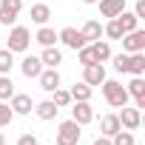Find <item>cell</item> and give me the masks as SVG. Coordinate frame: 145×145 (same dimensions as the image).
Returning a JSON list of instances; mask_svg holds the SVG:
<instances>
[{"mask_svg":"<svg viewBox=\"0 0 145 145\" xmlns=\"http://www.w3.org/2000/svg\"><path fill=\"white\" fill-rule=\"evenodd\" d=\"M103 97H105V103H108L111 108L128 105V91H125V86L117 83V80H103Z\"/></svg>","mask_w":145,"mask_h":145,"instance_id":"6da1fadb","label":"cell"},{"mask_svg":"<svg viewBox=\"0 0 145 145\" xmlns=\"http://www.w3.org/2000/svg\"><path fill=\"white\" fill-rule=\"evenodd\" d=\"M29 46H31V31H29L26 26H14V29L9 31V46H6V48L14 54V51H26Z\"/></svg>","mask_w":145,"mask_h":145,"instance_id":"7a4b0ae2","label":"cell"},{"mask_svg":"<svg viewBox=\"0 0 145 145\" xmlns=\"http://www.w3.org/2000/svg\"><path fill=\"white\" fill-rule=\"evenodd\" d=\"M80 125L74 122V120H65V122H60V128H57V145H77L80 142Z\"/></svg>","mask_w":145,"mask_h":145,"instance_id":"3957f363","label":"cell"},{"mask_svg":"<svg viewBox=\"0 0 145 145\" xmlns=\"http://www.w3.org/2000/svg\"><path fill=\"white\" fill-rule=\"evenodd\" d=\"M23 0H0V26H14Z\"/></svg>","mask_w":145,"mask_h":145,"instance_id":"277c9868","label":"cell"},{"mask_svg":"<svg viewBox=\"0 0 145 145\" xmlns=\"http://www.w3.org/2000/svg\"><path fill=\"white\" fill-rule=\"evenodd\" d=\"M120 40H122V48H125V54H134V51H145V31H142V29H134V31L122 34Z\"/></svg>","mask_w":145,"mask_h":145,"instance_id":"5b68a950","label":"cell"},{"mask_svg":"<svg viewBox=\"0 0 145 145\" xmlns=\"http://www.w3.org/2000/svg\"><path fill=\"white\" fill-rule=\"evenodd\" d=\"M103 80H105V68H103V63L83 65V83H86V86H103Z\"/></svg>","mask_w":145,"mask_h":145,"instance_id":"8992f818","label":"cell"},{"mask_svg":"<svg viewBox=\"0 0 145 145\" xmlns=\"http://www.w3.org/2000/svg\"><path fill=\"white\" fill-rule=\"evenodd\" d=\"M117 117H120V125H122L125 131H137V128H139V122H142L139 108H128V105H122V111H120Z\"/></svg>","mask_w":145,"mask_h":145,"instance_id":"52a82bcc","label":"cell"},{"mask_svg":"<svg viewBox=\"0 0 145 145\" xmlns=\"http://www.w3.org/2000/svg\"><path fill=\"white\" fill-rule=\"evenodd\" d=\"M71 120H74L77 125H88V122L94 120L91 103H88V100H86V103H74V108H71Z\"/></svg>","mask_w":145,"mask_h":145,"instance_id":"ba28073f","label":"cell"},{"mask_svg":"<svg viewBox=\"0 0 145 145\" xmlns=\"http://www.w3.org/2000/svg\"><path fill=\"white\" fill-rule=\"evenodd\" d=\"M57 40H63V43H65L68 48H74V51L86 46V40H83V34H80V31H77L74 26H65V29H63V31L57 34Z\"/></svg>","mask_w":145,"mask_h":145,"instance_id":"9c48e42d","label":"cell"},{"mask_svg":"<svg viewBox=\"0 0 145 145\" xmlns=\"http://www.w3.org/2000/svg\"><path fill=\"white\" fill-rule=\"evenodd\" d=\"M125 91H128V97H134L137 108H145V80H142V77H134Z\"/></svg>","mask_w":145,"mask_h":145,"instance_id":"30bf717a","label":"cell"},{"mask_svg":"<svg viewBox=\"0 0 145 145\" xmlns=\"http://www.w3.org/2000/svg\"><path fill=\"white\" fill-rule=\"evenodd\" d=\"M37 80H40V88L48 91V94H51L54 88H60V74H57V68H43Z\"/></svg>","mask_w":145,"mask_h":145,"instance_id":"8fae6325","label":"cell"},{"mask_svg":"<svg viewBox=\"0 0 145 145\" xmlns=\"http://www.w3.org/2000/svg\"><path fill=\"white\" fill-rule=\"evenodd\" d=\"M120 12H125V0H100V14L103 17H117Z\"/></svg>","mask_w":145,"mask_h":145,"instance_id":"7c38bea8","label":"cell"},{"mask_svg":"<svg viewBox=\"0 0 145 145\" xmlns=\"http://www.w3.org/2000/svg\"><path fill=\"white\" fill-rule=\"evenodd\" d=\"M20 71H23V77H29V80L34 77V80H37V77H40V71H43L40 57H26V60L20 63Z\"/></svg>","mask_w":145,"mask_h":145,"instance_id":"4fadbf2b","label":"cell"},{"mask_svg":"<svg viewBox=\"0 0 145 145\" xmlns=\"http://www.w3.org/2000/svg\"><path fill=\"white\" fill-rule=\"evenodd\" d=\"M40 63H43L46 68H57V65L63 63V54H60V48H54V46H46V48H43V54H40Z\"/></svg>","mask_w":145,"mask_h":145,"instance_id":"5bb4252c","label":"cell"},{"mask_svg":"<svg viewBox=\"0 0 145 145\" xmlns=\"http://www.w3.org/2000/svg\"><path fill=\"white\" fill-rule=\"evenodd\" d=\"M31 108H34V103H31L29 94H14L12 97V111L14 114H31Z\"/></svg>","mask_w":145,"mask_h":145,"instance_id":"9a60e30c","label":"cell"},{"mask_svg":"<svg viewBox=\"0 0 145 145\" xmlns=\"http://www.w3.org/2000/svg\"><path fill=\"white\" fill-rule=\"evenodd\" d=\"M120 128H122V125H120V117H117V114H105V117L100 120V131H103V137H114Z\"/></svg>","mask_w":145,"mask_h":145,"instance_id":"2e32d148","label":"cell"},{"mask_svg":"<svg viewBox=\"0 0 145 145\" xmlns=\"http://www.w3.org/2000/svg\"><path fill=\"white\" fill-rule=\"evenodd\" d=\"M128 71H131L134 77H142V74H145V54H142V51L128 54Z\"/></svg>","mask_w":145,"mask_h":145,"instance_id":"e0dca14e","label":"cell"},{"mask_svg":"<svg viewBox=\"0 0 145 145\" xmlns=\"http://www.w3.org/2000/svg\"><path fill=\"white\" fill-rule=\"evenodd\" d=\"M80 34H83V40H86V43H94V40H100V37H103V26H100L97 20H88V23L80 29Z\"/></svg>","mask_w":145,"mask_h":145,"instance_id":"ac0fdd59","label":"cell"},{"mask_svg":"<svg viewBox=\"0 0 145 145\" xmlns=\"http://www.w3.org/2000/svg\"><path fill=\"white\" fill-rule=\"evenodd\" d=\"M31 111H34V114H37L40 120H46V122H48V120H54V117H57V111H60V108H57V105H54L51 100H46V103H37V105H34Z\"/></svg>","mask_w":145,"mask_h":145,"instance_id":"d6986e66","label":"cell"},{"mask_svg":"<svg viewBox=\"0 0 145 145\" xmlns=\"http://www.w3.org/2000/svg\"><path fill=\"white\" fill-rule=\"evenodd\" d=\"M48 17H51V9H48L46 3H34V6H31V23L46 26V23H48Z\"/></svg>","mask_w":145,"mask_h":145,"instance_id":"ffe728a7","label":"cell"},{"mask_svg":"<svg viewBox=\"0 0 145 145\" xmlns=\"http://www.w3.org/2000/svg\"><path fill=\"white\" fill-rule=\"evenodd\" d=\"M117 20H120V26H122V34H128V31L139 29V20H137V14H134V12H120V14H117Z\"/></svg>","mask_w":145,"mask_h":145,"instance_id":"44dd1931","label":"cell"},{"mask_svg":"<svg viewBox=\"0 0 145 145\" xmlns=\"http://www.w3.org/2000/svg\"><path fill=\"white\" fill-rule=\"evenodd\" d=\"M91 51H94V60H97V63L111 60V46H108L105 40H94V43H91Z\"/></svg>","mask_w":145,"mask_h":145,"instance_id":"7402d4cb","label":"cell"},{"mask_svg":"<svg viewBox=\"0 0 145 145\" xmlns=\"http://www.w3.org/2000/svg\"><path fill=\"white\" fill-rule=\"evenodd\" d=\"M68 94H71V100H74V103H86V100H91V86L74 83V88H71Z\"/></svg>","mask_w":145,"mask_h":145,"instance_id":"603a6c76","label":"cell"},{"mask_svg":"<svg viewBox=\"0 0 145 145\" xmlns=\"http://www.w3.org/2000/svg\"><path fill=\"white\" fill-rule=\"evenodd\" d=\"M34 40H37L43 48H46V46H54V43H57V31H54V29H48V26H40V31H37V37H34Z\"/></svg>","mask_w":145,"mask_h":145,"instance_id":"cb8c5ba5","label":"cell"},{"mask_svg":"<svg viewBox=\"0 0 145 145\" xmlns=\"http://www.w3.org/2000/svg\"><path fill=\"white\" fill-rule=\"evenodd\" d=\"M14 97V83H12V77L9 74H0V100H12Z\"/></svg>","mask_w":145,"mask_h":145,"instance_id":"d4e9b609","label":"cell"},{"mask_svg":"<svg viewBox=\"0 0 145 145\" xmlns=\"http://www.w3.org/2000/svg\"><path fill=\"white\" fill-rule=\"evenodd\" d=\"M103 34H108L111 40H120V37H122V26H120V20H117V17H111V20H108V26H103Z\"/></svg>","mask_w":145,"mask_h":145,"instance_id":"484cf974","label":"cell"},{"mask_svg":"<svg viewBox=\"0 0 145 145\" xmlns=\"http://www.w3.org/2000/svg\"><path fill=\"white\" fill-rule=\"evenodd\" d=\"M12 65H14L12 51H9V48H0V74H9V71H12Z\"/></svg>","mask_w":145,"mask_h":145,"instance_id":"4316f807","label":"cell"},{"mask_svg":"<svg viewBox=\"0 0 145 145\" xmlns=\"http://www.w3.org/2000/svg\"><path fill=\"white\" fill-rule=\"evenodd\" d=\"M111 145H134V134L125 131V128H120V131L111 137Z\"/></svg>","mask_w":145,"mask_h":145,"instance_id":"83f0119b","label":"cell"},{"mask_svg":"<svg viewBox=\"0 0 145 145\" xmlns=\"http://www.w3.org/2000/svg\"><path fill=\"white\" fill-rule=\"evenodd\" d=\"M77 60H80V65H91V63H97V60H94V51H91V46H83V48H77Z\"/></svg>","mask_w":145,"mask_h":145,"instance_id":"f1b7e54d","label":"cell"},{"mask_svg":"<svg viewBox=\"0 0 145 145\" xmlns=\"http://www.w3.org/2000/svg\"><path fill=\"white\" fill-rule=\"evenodd\" d=\"M51 94H54V100H51V103H54L57 108H65V105L71 103V94H68V91H63V88H54Z\"/></svg>","mask_w":145,"mask_h":145,"instance_id":"f546056e","label":"cell"},{"mask_svg":"<svg viewBox=\"0 0 145 145\" xmlns=\"http://www.w3.org/2000/svg\"><path fill=\"white\" fill-rule=\"evenodd\" d=\"M12 120H14V111H12V105H6L3 100H0V128H6Z\"/></svg>","mask_w":145,"mask_h":145,"instance_id":"4dcf8cb0","label":"cell"},{"mask_svg":"<svg viewBox=\"0 0 145 145\" xmlns=\"http://www.w3.org/2000/svg\"><path fill=\"white\" fill-rule=\"evenodd\" d=\"M114 68L120 71V74H128V54H125V51L114 57Z\"/></svg>","mask_w":145,"mask_h":145,"instance_id":"1f68e13d","label":"cell"},{"mask_svg":"<svg viewBox=\"0 0 145 145\" xmlns=\"http://www.w3.org/2000/svg\"><path fill=\"white\" fill-rule=\"evenodd\" d=\"M17 145H37V137H34V134H23V137L17 139Z\"/></svg>","mask_w":145,"mask_h":145,"instance_id":"d6a6232c","label":"cell"},{"mask_svg":"<svg viewBox=\"0 0 145 145\" xmlns=\"http://www.w3.org/2000/svg\"><path fill=\"white\" fill-rule=\"evenodd\" d=\"M134 14H137V20H142V17H145V0H137V6H134Z\"/></svg>","mask_w":145,"mask_h":145,"instance_id":"836d02e7","label":"cell"},{"mask_svg":"<svg viewBox=\"0 0 145 145\" xmlns=\"http://www.w3.org/2000/svg\"><path fill=\"white\" fill-rule=\"evenodd\" d=\"M94 145H111V137H97Z\"/></svg>","mask_w":145,"mask_h":145,"instance_id":"e575fe53","label":"cell"},{"mask_svg":"<svg viewBox=\"0 0 145 145\" xmlns=\"http://www.w3.org/2000/svg\"><path fill=\"white\" fill-rule=\"evenodd\" d=\"M0 145H6V137H3V134H0Z\"/></svg>","mask_w":145,"mask_h":145,"instance_id":"d590c367","label":"cell"},{"mask_svg":"<svg viewBox=\"0 0 145 145\" xmlns=\"http://www.w3.org/2000/svg\"><path fill=\"white\" fill-rule=\"evenodd\" d=\"M83 3H100V0H83Z\"/></svg>","mask_w":145,"mask_h":145,"instance_id":"8d00e7d4","label":"cell"}]
</instances>
